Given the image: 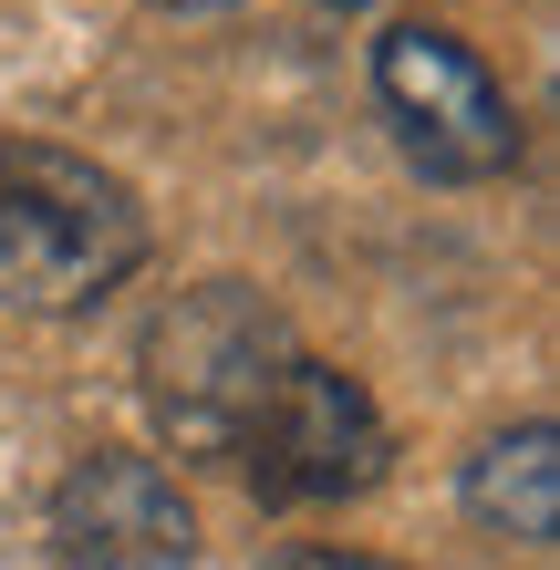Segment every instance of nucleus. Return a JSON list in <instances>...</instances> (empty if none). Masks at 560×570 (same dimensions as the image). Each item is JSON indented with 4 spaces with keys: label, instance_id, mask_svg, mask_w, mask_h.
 I'll return each instance as SVG.
<instances>
[{
    "label": "nucleus",
    "instance_id": "1a4fd4ad",
    "mask_svg": "<svg viewBox=\"0 0 560 570\" xmlns=\"http://www.w3.org/2000/svg\"><path fill=\"white\" fill-rule=\"evenodd\" d=\"M177 11H197V0H177Z\"/></svg>",
    "mask_w": 560,
    "mask_h": 570
},
{
    "label": "nucleus",
    "instance_id": "6e6552de",
    "mask_svg": "<svg viewBox=\"0 0 560 570\" xmlns=\"http://www.w3.org/2000/svg\"><path fill=\"white\" fill-rule=\"evenodd\" d=\"M312 11H364V0H312Z\"/></svg>",
    "mask_w": 560,
    "mask_h": 570
},
{
    "label": "nucleus",
    "instance_id": "39448f33",
    "mask_svg": "<svg viewBox=\"0 0 560 570\" xmlns=\"http://www.w3.org/2000/svg\"><path fill=\"white\" fill-rule=\"evenodd\" d=\"M52 550L62 570H187L197 560V509L167 456L94 446L52 488Z\"/></svg>",
    "mask_w": 560,
    "mask_h": 570
},
{
    "label": "nucleus",
    "instance_id": "f257e3e1",
    "mask_svg": "<svg viewBox=\"0 0 560 570\" xmlns=\"http://www.w3.org/2000/svg\"><path fill=\"white\" fill-rule=\"evenodd\" d=\"M146 208L105 156L52 136H0V312L73 322L136 281Z\"/></svg>",
    "mask_w": 560,
    "mask_h": 570
},
{
    "label": "nucleus",
    "instance_id": "0eeeda50",
    "mask_svg": "<svg viewBox=\"0 0 560 570\" xmlns=\"http://www.w3.org/2000/svg\"><path fill=\"white\" fill-rule=\"evenodd\" d=\"M271 570H405V560H374V550H343V540H302V550H281Z\"/></svg>",
    "mask_w": 560,
    "mask_h": 570
},
{
    "label": "nucleus",
    "instance_id": "423d86ee",
    "mask_svg": "<svg viewBox=\"0 0 560 570\" xmlns=\"http://www.w3.org/2000/svg\"><path fill=\"white\" fill-rule=\"evenodd\" d=\"M456 498H468V519H478V529L550 550V540H560V425H550V415L499 425V435H488V446L468 456Z\"/></svg>",
    "mask_w": 560,
    "mask_h": 570
},
{
    "label": "nucleus",
    "instance_id": "20e7f679",
    "mask_svg": "<svg viewBox=\"0 0 560 570\" xmlns=\"http://www.w3.org/2000/svg\"><path fill=\"white\" fill-rule=\"evenodd\" d=\"M374 105L436 187H488L519 166V105L488 62L436 21H394L374 42Z\"/></svg>",
    "mask_w": 560,
    "mask_h": 570
},
{
    "label": "nucleus",
    "instance_id": "7ed1b4c3",
    "mask_svg": "<svg viewBox=\"0 0 560 570\" xmlns=\"http://www.w3.org/2000/svg\"><path fill=\"white\" fill-rule=\"evenodd\" d=\"M228 466L249 478L259 509H343V498L384 488L394 466V425L343 363L302 353L291 374L271 384V405L249 415V435L228 446Z\"/></svg>",
    "mask_w": 560,
    "mask_h": 570
},
{
    "label": "nucleus",
    "instance_id": "f03ea898",
    "mask_svg": "<svg viewBox=\"0 0 560 570\" xmlns=\"http://www.w3.org/2000/svg\"><path fill=\"white\" fill-rule=\"evenodd\" d=\"M291 363H302V332L249 281H197L136 332V394L177 456H228Z\"/></svg>",
    "mask_w": 560,
    "mask_h": 570
}]
</instances>
